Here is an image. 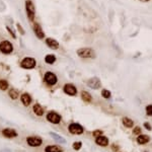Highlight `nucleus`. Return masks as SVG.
<instances>
[{"mask_svg": "<svg viewBox=\"0 0 152 152\" xmlns=\"http://www.w3.org/2000/svg\"><path fill=\"white\" fill-rule=\"evenodd\" d=\"M77 55L81 58H95V53L90 48H81L77 51Z\"/></svg>", "mask_w": 152, "mask_h": 152, "instance_id": "nucleus-1", "label": "nucleus"}, {"mask_svg": "<svg viewBox=\"0 0 152 152\" xmlns=\"http://www.w3.org/2000/svg\"><path fill=\"white\" fill-rule=\"evenodd\" d=\"M25 9H27V14L29 20L34 19V14H36V9H34V3L32 2V0H27L25 1Z\"/></svg>", "mask_w": 152, "mask_h": 152, "instance_id": "nucleus-2", "label": "nucleus"}, {"mask_svg": "<svg viewBox=\"0 0 152 152\" xmlns=\"http://www.w3.org/2000/svg\"><path fill=\"white\" fill-rule=\"evenodd\" d=\"M68 131L71 133V134H74V135H81L83 133V127L79 124H70L68 127Z\"/></svg>", "mask_w": 152, "mask_h": 152, "instance_id": "nucleus-3", "label": "nucleus"}, {"mask_svg": "<svg viewBox=\"0 0 152 152\" xmlns=\"http://www.w3.org/2000/svg\"><path fill=\"white\" fill-rule=\"evenodd\" d=\"M20 66L24 69H33L36 66V60L34 58H31V57H27L22 61Z\"/></svg>", "mask_w": 152, "mask_h": 152, "instance_id": "nucleus-4", "label": "nucleus"}, {"mask_svg": "<svg viewBox=\"0 0 152 152\" xmlns=\"http://www.w3.org/2000/svg\"><path fill=\"white\" fill-rule=\"evenodd\" d=\"M13 50L12 44H11L9 41H2L0 43V51H1L3 54H9L11 53Z\"/></svg>", "mask_w": 152, "mask_h": 152, "instance_id": "nucleus-5", "label": "nucleus"}, {"mask_svg": "<svg viewBox=\"0 0 152 152\" xmlns=\"http://www.w3.org/2000/svg\"><path fill=\"white\" fill-rule=\"evenodd\" d=\"M44 80L47 84L49 85H55L57 83V76L53 72H47L44 76Z\"/></svg>", "mask_w": 152, "mask_h": 152, "instance_id": "nucleus-6", "label": "nucleus"}, {"mask_svg": "<svg viewBox=\"0 0 152 152\" xmlns=\"http://www.w3.org/2000/svg\"><path fill=\"white\" fill-rule=\"evenodd\" d=\"M47 119L48 121L53 124H59L60 122H61V116L55 112H50L49 114L47 115Z\"/></svg>", "mask_w": 152, "mask_h": 152, "instance_id": "nucleus-7", "label": "nucleus"}, {"mask_svg": "<svg viewBox=\"0 0 152 152\" xmlns=\"http://www.w3.org/2000/svg\"><path fill=\"white\" fill-rule=\"evenodd\" d=\"M27 143L29 145V146L33 147H38L41 146L43 143V140L39 137H27Z\"/></svg>", "mask_w": 152, "mask_h": 152, "instance_id": "nucleus-8", "label": "nucleus"}, {"mask_svg": "<svg viewBox=\"0 0 152 152\" xmlns=\"http://www.w3.org/2000/svg\"><path fill=\"white\" fill-rule=\"evenodd\" d=\"M100 80L98 77H92L87 80V86H89L92 89H98L100 87Z\"/></svg>", "mask_w": 152, "mask_h": 152, "instance_id": "nucleus-9", "label": "nucleus"}, {"mask_svg": "<svg viewBox=\"0 0 152 152\" xmlns=\"http://www.w3.org/2000/svg\"><path fill=\"white\" fill-rule=\"evenodd\" d=\"M64 92L68 95H75L77 92V89L73 84H65L64 85Z\"/></svg>", "mask_w": 152, "mask_h": 152, "instance_id": "nucleus-10", "label": "nucleus"}, {"mask_svg": "<svg viewBox=\"0 0 152 152\" xmlns=\"http://www.w3.org/2000/svg\"><path fill=\"white\" fill-rule=\"evenodd\" d=\"M2 135L6 138H14L17 136V133H16V131L13 130V129L6 128V129H3V130H2Z\"/></svg>", "mask_w": 152, "mask_h": 152, "instance_id": "nucleus-11", "label": "nucleus"}, {"mask_svg": "<svg viewBox=\"0 0 152 152\" xmlns=\"http://www.w3.org/2000/svg\"><path fill=\"white\" fill-rule=\"evenodd\" d=\"M46 44H47L48 47L51 48L52 50H57L59 48V43L52 38H48L47 40H46Z\"/></svg>", "mask_w": 152, "mask_h": 152, "instance_id": "nucleus-12", "label": "nucleus"}, {"mask_svg": "<svg viewBox=\"0 0 152 152\" xmlns=\"http://www.w3.org/2000/svg\"><path fill=\"white\" fill-rule=\"evenodd\" d=\"M34 32L36 36L38 37L39 39H44V37H45V33L43 32L42 27H41V25L39 24H34Z\"/></svg>", "mask_w": 152, "mask_h": 152, "instance_id": "nucleus-13", "label": "nucleus"}, {"mask_svg": "<svg viewBox=\"0 0 152 152\" xmlns=\"http://www.w3.org/2000/svg\"><path fill=\"white\" fill-rule=\"evenodd\" d=\"M95 143L98 145H100V146H108V144H109V139H108L107 137H105V136H98V137H96L95 139Z\"/></svg>", "mask_w": 152, "mask_h": 152, "instance_id": "nucleus-14", "label": "nucleus"}, {"mask_svg": "<svg viewBox=\"0 0 152 152\" xmlns=\"http://www.w3.org/2000/svg\"><path fill=\"white\" fill-rule=\"evenodd\" d=\"M45 152H63V148L57 145H50L45 148Z\"/></svg>", "mask_w": 152, "mask_h": 152, "instance_id": "nucleus-15", "label": "nucleus"}, {"mask_svg": "<svg viewBox=\"0 0 152 152\" xmlns=\"http://www.w3.org/2000/svg\"><path fill=\"white\" fill-rule=\"evenodd\" d=\"M20 100H22V103H24V105H25V107L29 105L32 103V98L29 93H24L22 95V98H20Z\"/></svg>", "mask_w": 152, "mask_h": 152, "instance_id": "nucleus-16", "label": "nucleus"}, {"mask_svg": "<svg viewBox=\"0 0 152 152\" xmlns=\"http://www.w3.org/2000/svg\"><path fill=\"white\" fill-rule=\"evenodd\" d=\"M150 141V138L147 135H139V137L137 138V142L139 144H147Z\"/></svg>", "mask_w": 152, "mask_h": 152, "instance_id": "nucleus-17", "label": "nucleus"}, {"mask_svg": "<svg viewBox=\"0 0 152 152\" xmlns=\"http://www.w3.org/2000/svg\"><path fill=\"white\" fill-rule=\"evenodd\" d=\"M50 136L53 138V139L55 140V141L59 142V143H64V144L66 143V140L64 139L63 137H61V136H60V135L56 134V133H53V132H51V133H50Z\"/></svg>", "mask_w": 152, "mask_h": 152, "instance_id": "nucleus-18", "label": "nucleus"}, {"mask_svg": "<svg viewBox=\"0 0 152 152\" xmlns=\"http://www.w3.org/2000/svg\"><path fill=\"white\" fill-rule=\"evenodd\" d=\"M33 110H34V113L37 115V116H43L44 115V109L39 105V103H36V105H34Z\"/></svg>", "mask_w": 152, "mask_h": 152, "instance_id": "nucleus-19", "label": "nucleus"}, {"mask_svg": "<svg viewBox=\"0 0 152 152\" xmlns=\"http://www.w3.org/2000/svg\"><path fill=\"white\" fill-rule=\"evenodd\" d=\"M81 98H82V100L85 101V103H90L92 98H91L90 94L88 92H86V91H81Z\"/></svg>", "mask_w": 152, "mask_h": 152, "instance_id": "nucleus-20", "label": "nucleus"}, {"mask_svg": "<svg viewBox=\"0 0 152 152\" xmlns=\"http://www.w3.org/2000/svg\"><path fill=\"white\" fill-rule=\"evenodd\" d=\"M123 125L125 126L126 128H132L133 125H134V122H133L131 119L125 117V118H123Z\"/></svg>", "mask_w": 152, "mask_h": 152, "instance_id": "nucleus-21", "label": "nucleus"}, {"mask_svg": "<svg viewBox=\"0 0 152 152\" xmlns=\"http://www.w3.org/2000/svg\"><path fill=\"white\" fill-rule=\"evenodd\" d=\"M45 61L46 63L48 64H53L56 61V57H55L54 55H47V56L45 57Z\"/></svg>", "mask_w": 152, "mask_h": 152, "instance_id": "nucleus-22", "label": "nucleus"}, {"mask_svg": "<svg viewBox=\"0 0 152 152\" xmlns=\"http://www.w3.org/2000/svg\"><path fill=\"white\" fill-rule=\"evenodd\" d=\"M7 88H8V82L4 79L0 80V89L1 90H6Z\"/></svg>", "mask_w": 152, "mask_h": 152, "instance_id": "nucleus-23", "label": "nucleus"}, {"mask_svg": "<svg viewBox=\"0 0 152 152\" xmlns=\"http://www.w3.org/2000/svg\"><path fill=\"white\" fill-rule=\"evenodd\" d=\"M9 96H10L12 100H15V98H17L18 96V92L17 90H14V89H11L10 91H9Z\"/></svg>", "mask_w": 152, "mask_h": 152, "instance_id": "nucleus-24", "label": "nucleus"}, {"mask_svg": "<svg viewBox=\"0 0 152 152\" xmlns=\"http://www.w3.org/2000/svg\"><path fill=\"white\" fill-rule=\"evenodd\" d=\"M81 146H82V143H81V142H79V141L74 142V143H73V149H74V150H76V151L80 150Z\"/></svg>", "mask_w": 152, "mask_h": 152, "instance_id": "nucleus-25", "label": "nucleus"}, {"mask_svg": "<svg viewBox=\"0 0 152 152\" xmlns=\"http://www.w3.org/2000/svg\"><path fill=\"white\" fill-rule=\"evenodd\" d=\"M101 95H103V98H110V90H108V89H103V90L101 91Z\"/></svg>", "mask_w": 152, "mask_h": 152, "instance_id": "nucleus-26", "label": "nucleus"}, {"mask_svg": "<svg viewBox=\"0 0 152 152\" xmlns=\"http://www.w3.org/2000/svg\"><path fill=\"white\" fill-rule=\"evenodd\" d=\"M146 114L147 116H152V105H149L146 107Z\"/></svg>", "mask_w": 152, "mask_h": 152, "instance_id": "nucleus-27", "label": "nucleus"}, {"mask_svg": "<svg viewBox=\"0 0 152 152\" xmlns=\"http://www.w3.org/2000/svg\"><path fill=\"white\" fill-rule=\"evenodd\" d=\"M101 134H103V131H100V130H95V131H93V133H92V135L94 136V137L101 136Z\"/></svg>", "mask_w": 152, "mask_h": 152, "instance_id": "nucleus-28", "label": "nucleus"}, {"mask_svg": "<svg viewBox=\"0 0 152 152\" xmlns=\"http://www.w3.org/2000/svg\"><path fill=\"white\" fill-rule=\"evenodd\" d=\"M133 133H134L135 135H139L140 133H141V129H140L139 127H136V128H134V130H133Z\"/></svg>", "mask_w": 152, "mask_h": 152, "instance_id": "nucleus-29", "label": "nucleus"}, {"mask_svg": "<svg viewBox=\"0 0 152 152\" xmlns=\"http://www.w3.org/2000/svg\"><path fill=\"white\" fill-rule=\"evenodd\" d=\"M6 29H7V31L9 32V34H11V37H12V38H14V39L16 38V36H15V34L13 33V32H12V29H11L10 27H6Z\"/></svg>", "mask_w": 152, "mask_h": 152, "instance_id": "nucleus-30", "label": "nucleus"}, {"mask_svg": "<svg viewBox=\"0 0 152 152\" xmlns=\"http://www.w3.org/2000/svg\"><path fill=\"white\" fill-rule=\"evenodd\" d=\"M16 27H17V29H18V31H19V33L22 34H24V29L22 27V25H20L19 24H16Z\"/></svg>", "mask_w": 152, "mask_h": 152, "instance_id": "nucleus-31", "label": "nucleus"}, {"mask_svg": "<svg viewBox=\"0 0 152 152\" xmlns=\"http://www.w3.org/2000/svg\"><path fill=\"white\" fill-rule=\"evenodd\" d=\"M144 127H145V128H146L148 131H151V130H152V127L150 126V124L147 123V122H146V123H144Z\"/></svg>", "mask_w": 152, "mask_h": 152, "instance_id": "nucleus-32", "label": "nucleus"}, {"mask_svg": "<svg viewBox=\"0 0 152 152\" xmlns=\"http://www.w3.org/2000/svg\"><path fill=\"white\" fill-rule=\"evenodd\" d=\"M112 149L114 151H118L120 149V147H119V145H117V144H113L112 145Z\"/></svg>", "mask_w": 152, "mask_h": 152, "instance_id": "nucleus-33", "label": "nucleus"}, {"mask_svg": "<svg viewBox=\"0 0 152 152\" xmlns=\"http://www.w3.org/2000/svg\"><path fill=\"white\" fill-rule=\"evenodd\" d=\"M0 152H11V151L9 150V149H3V150H1Z\"/></svg>", "mask_w": 152, "mask_h": 152, "instance_id": "nucleus-34", "label": "nucleus"}, {"mask_svg": "<svg viewBox=\"0 0 152 152\" xmlns=\"http://www.w3.org/2000/svg\"><path fill=\"white\" fill-rule=\"evenodd\" d=\"M140 1H142V2H147V1H149V0H140Z\"/></svg>", "mask_w": 152, "mask_h": 152, "instance_id": "nucleus-35", "label": "nucleus"}]
</instances>
